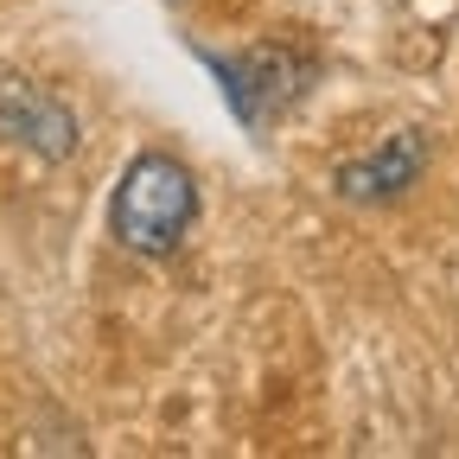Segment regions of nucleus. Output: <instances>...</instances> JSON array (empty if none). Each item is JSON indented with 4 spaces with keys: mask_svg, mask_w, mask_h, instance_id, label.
Segmentation results:
<instances>
[{
    "mask_svg": "<svg viewBox=\"0 0 459 459\" xmlns=\"http://www.w3.org/2000/svg\"><path fill=\"white\" fill-rule=\"evenodd\" d=\"M198 217V179L186 160L172 153H134L122 186H115V204H108V230L115 243L160 262L186 243V230Z\"/></svg>",
    "mask_w": 459,
    "mask_h": 459,
    "instance_id": "nucleus-1",
    "label": "nucleus"
},
{
    "mask_svg": "<svg viewBox=\"0 0 459 459\" xmlns=\"http://www.w3.org/2000/svg\"><path fill=\"white\" fill-rule=\"evenodd\" d=\"M0 141L57 166L77 153V115L32 77H0Z\"/></svg>",
    "mask_w": 459,
    "mask_h": 459,
    "instance_id": "nucleus-2",
    "label": "nucleus"
},
{
    "mask_svg": "<svg viewBox=\"0 0 459 459\" xmlns=\"http://www.w3.org/2000/svg\"><path fill=\"white\" fill-rule=\"evenodd\" d=\"M428 160H434V147H428L421 128H395L377 153L344 160V166L332 172V192H338V198H351V204H389V198H402V192H415V186H421Z\"/></svg>",
    "mask_w": 459,
    "mask_h": 459,
    "instance_id": "nucleus-3",
    "label": "nucleus"
}]
</instances>
